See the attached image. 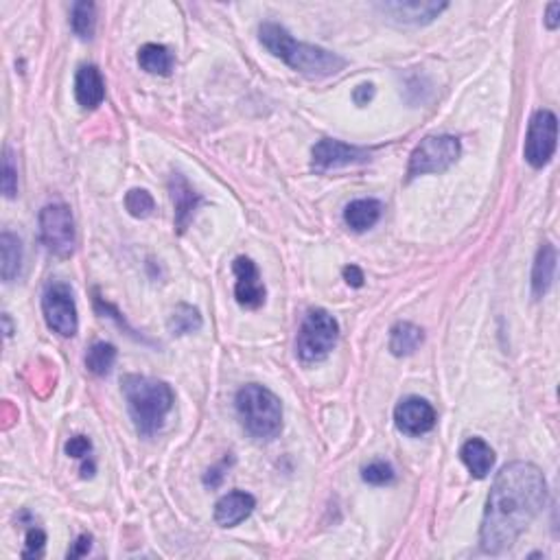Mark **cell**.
<instances>
[{"instance_id":"cell-1","label":"cell","mask_w":560,"mask_h":560,"mask_svg":"<svg viewBox=\"0 0 560 560\" xmlns=\"http://www.w3.org/2000/svg\"><path fill=\"white\" fill-rule=\"evenodd\" d=\"M547 502V482L532 462H510L495 477L484 510L479 543L488 554H502L527 530Z\"/></svg>"},{"instance_id":"cell-2","label":"cell","mask_w":560,"mask_h":560,"mask_svg":"<svg viewBox=\"0 0 560 560\" xmlns=\"http://www.w3.org/2000/svg\"><path fill=\"white\" fill-rule=\"evenodd\" d=\"M258 40L272 55L283 59L295 73H303L311 79L331 77L346 68V59L339 57L337 53L294 40V35L276 23H263L258 26Z\"/></svg>"},{"instance_id":"cell-3","label":"cell","mask_w":560,"mask_h":560,"mask_svg":"<svg viewBox=\"0 0 560 560\" xmlns=\"http://www.w3.org/2000/svg\"><path fill=\"white\" fill-rule=\"evenodd\" d=\"M123 396L140 435H154L163 429L166 414L174 407L175 395L169 384L143 375H125L121 381Z\"/></svg>"},{"instance_id":"cell-4","label":"cell","mask_w":560,"mask_h":560,"mask_svg":"<svg viewBox=\"0 0 560 560\" xmlns=\"http://www.w3.org/2000/svg\"><path fill=\"white\" fill-rule=\"evenodd\" d=\"M241 425L252 438L274 440L283 432V403L267 387L250 384L241 387L235 398Z\"/></svg>"},{"instance_id":"cell-5","label":"cell","mask_w":560,"mask_h":560,"mask_svg":"<svg viewBox=\"0 0 560 560\" xmlns=\"http://www.w3.org/2000/svg\"><path fill=\"white\" fill-rule=\"evenodd\" d=\"M339 339L337 320L325 309H311L305 315L303 326L295 339V353L305 364H315L326 359Z\"/></svg>"},{"instance_id":"cell-6","label":"cell","mask_w":560,"mask_h":560,"mask_svg":"<svg viewBox=\"0 0 560 560\" xmlns=\"http://www.w3.org/2000/svg\"><path fill=\"white\" fill-rule=\"evenodd\" d=\"M462 154V145L455 136L449 134H440V136H427L420 140L409 155L407 175H429V174H445L457 163Z\"/></svg>"},{"instance_id":"cell-7","label":"cell","mask_w":560,"mask_h":560,"mask_svg":"<svg viewBox=\"0 0 560 560\" xmlns=\"http://www.w3.org/2000/svg\"><path fill=\"white\" fill-rule=\"evenodd\" d=\"M40 239L51 255L68 258L75 252L77 235L75 219L66 204H48L40 210Z\"/></svg>"},{"instance_id":"cell-8","label":"cell","mask_w":560,"mask_h":560,"mask_svg":"<svg viewBox=\"0 0 560 560\" xmlns=\"http://www.w3.org/2000/svg\"><path fill=\"white\" fill-rule=\"evenodd\" d=\"M42 314H45L46 326L62 337H73L79 328L77 305L70 285L62 280L48 283L42 295Z\"/></svg>"},{"instance_id":"cell-9","label":"cell","mask_w":560,"mask_h":560,"mask_svg":"<svg viewBox=\"0 0 560 560\" xmlns=\"http://www.w3.org/2000/svg\"><path fill=\"white\" fill-rule=\"evenodd\" d=\"M556 140H558V121L556 115L549 110H538L532 116L530 127H527L525 136V160L532 169H543L549 165V160L556 154Z\"/></svg>"},{"instance_id":"cell-10","label":"cell","mask_w":560,"mask_h":560,"mask_svg":"<svg viewBox=\"0 0 560 560\" xmlns=\"http://www.w3.org/2000/svg\"><path fill=\"white\" fill-rule=\"evenodd\" d=\"M370 163V152L364 147L346 145L342 140L325 138L315 145L311 152V165L317 174H325L331 169H342V166H355Z\"/></svg>"},{"instance_id":"cell-11","label":"cell","mask_w":560,"mask_h":560,"mask_svg":"<svg viewBox=\"0 0 560 560\" xmlns=\"http://www.w3.org/2000/svg\"><path fill=\"white\" fill-rule=\"evenodd\" d=\"M233 272L236 276L235 283V298L244 309H261L265 305V285H263L261 274H258V267L255 265V261L247 256L235 258L233 263Z\"/></svg>"},{"instance_id":"cell-12","label":"cell","mask_w":560,"mask_h":560,"mask_svg":"<svg viewBox=\"0 0 560 560\" xmlns=\"http://www.w3.org/2000/svg\"><path fill=\"white\" fill-rule=\"evenodd\" d=\"M435 409L432 403L420 396L403 398L395 409V423L398 432L407 435H423L435 427Z\"/></svg>"},{"instance_id":"cell-13","label":"cell","mask_w":560,"mask_h":560,"mask_svg":"<svg viewBox=\"0 0 560 560\" xmlns=\"http://www.w3.org/2000/svg\"><path fill=\"white\" fill-rule=\"evenodd\" d=\"M449 7L446 3H435V0H409V3H381L379 9L387 18L396 20L401 25H429L438 18L445 9Z\"/></svg>"},{"instance_id":"cell-14","label":"cell","mask_w":560,"mask_h":560,"mask_svg":"<svg viewBox=\"0 0 560 560\" xmlns=\"http://www.w3.org/2000/svg\"><path fill=\"white\" fill-rule=\"evenodd\" d=\"M169 193L174 199L175 206V228L177 233H185L188 222L193 219L199 204H202V195L188 185V180L182 174H174L169 182Z\"/></svg>"},{"instance_id":"cell-15","label":"cell","mask_w":560,"mask_h":560,"mask_svg":"<svg viewBox=\"0 0 560 560\" xmlns=\"http://www.w3.org/2000/svg\"><path fill=\"white\" fill-rule=\"evenodd\" d=\"M256 499L244 490H233L215 504V521L222 527H235L255 513Z\"/></svg>"},{"instance_id":"cell-16","label":"cell","mask_w":560,"mask_h":560,"mask_svg":"<svg viewBox=\"0 0 560 560\" xmlns=\"http://www.w3.org/2000/svg\"><path fill=\"white\" fill-rule=\"evenodd\" d=\"M75 99L84 110H95L105 99V82L101 70L93 66H82L75 77Z\"/></svg>"},{"instance_id":"cell-17","label":"cell","mask_w":560,"mask_h":560,"mask_svg":"<svg viewBox=\"0 0 560 560\" xmlns=\"http://www.w3.org/2000/svg\"><path fill=\"white\" fill-rule=\"evenodd\" d=\"M556 247L552 244H543L538 247L535 267H532V295L536 300H541L549 292V287H552L554 276H556Z\"/></svg>"},{"instance_id":"cell-18","label":"cell","mask_w":560,"mask_h":560,"mask_svg":"<svg viewBox=\"0 0 560 560\" xmlns=\"http://www.w3.org/2000/svg\"><path fill=\"white\" fill-rule=\"evenodd\" d=\"M381 213H384V204H381L379 199H355V202H350L346 210H344V222H346L348 228L355 230V233H365V230L376 225V222L381 219Z\"/></svg>"},{"instance_id":"cell-19","label":"cell","mask_w":560,"mask_h":560,"mask_svg":"<svg viewBox=\"0 0 560 560\" xmlns=\"http://www.w3.org/2000/svg\"><path fill=\"white\" fill-rule=\"evenodd\" d=\"M462 462L468 468L473 477L484 479L490 473V468L495 465V451L490 449V445L482 438H471L466 440L465 446L460 451Z\"/></svg>"},{"instance_id":"cell-20","label":"cell","mask_w":560,"mask_h":560,"mask_svg":"<svg viewBox=\"0 0 560 560\" xmlns=\"http://www.w3.org/2000/svg\"><path fill=\"white\" fill-rule=\"evenodd\" d=\"M23 269V241L18 235L5 230L0 235V276L5 283H14Z\"/></svg>"},{"instance_id":"cell-21","label":"cell","mask_w":560,"mask_h":560,"mask_svg":"<svg viewBox=\"0 0 560 560\" xmlns=\"http://www.w3.org/2000/svg\"><path fill=\"white\" fill-rule=\"evenodd\" d=\"M423 328L412 322H396L390 331V350L395 357H407L414 355L423 344Z\"/></svg>"},{"instance_id":"cell-22","label":"cell","mask_w":560,"mask_h":560,"mask_svg":"<svg viewBox=\"0 0 560 560\" xmlns=\"http://www.w3.org/2000/svg\"><path fill=\"white\" fill-rule=\"evenodd\" d=\"M138 64L145 73L166 77L174 70L175 57L165 45H145L138 51Z\"/></svg>"},{"instance_id":"cell-23","label":"cell","mask_w":560,"mask_h":560,"mask_svg":"<svg viewBox=\"0 0 560 560\" xmlns=\"http://www.w3.org/2000/svg\"><path fill=\"white\" fill-rule=\"evenodd\" d=\"M115 362H116V348L107 342L93 344V346L88 348V355H85V368H88V373H93L95 376L110 375Z\"/></svg>"},{"instance_id":"cell-24","label":"cell","mask_w":560,"mask_h":560,"mask_svg":"<svg viewBox=\"0 0 560 560\" xmlns=\"http://www.w3.org/2000/svg\"><path fill=\"white\" fill-rule=\"evenodd\" d=\"M202 328V315L195 306L191 305H177L174 314L169 317V331L174 335H188Z\"/></svg>"},{"instance_id":"cell-25","label":"cell","mask_w":560,"mask_h":560,"mask_svg":"<svg viewBox=\"0 0 560 560\" xmlns=\"http://www.w3.org/2000/svg\"><path fill=\"white\" fill-rule=\"evenodd\" d=\"M96 25V7L95 3L82 0V3L73 5V15H70V26H73L75 35H79L82 40H88L95 34Z\"/></svg>"},{"instance_id":"cell-26","label":"cell","mask_w":560,"mask_h":560,"mask_svg":"<svg viewBox=\"0 0 560 560\" xmlns=\"http://www.w3.org/2000/svg\"><path fill=\"white\" fill-rule=\"evenodd\" d=\"M0 186L7 199H14L18 195V160L12 147H5L3 152V177H0Z\"/></svg>"},{"instance_id":"cell-27","label":"cell","mask_w":560,"mask_h":560,"mask_svg":"<svg viewBox=\"0 0 560 560\" xmlns=\"http://www.w3.org/2000/svg\"><path fill=\"white\" fill-rule=\"evenodd\" d=\"M125 208L132 217L145 219L154 213L155 202L145 188H132V191H127L125 195Z\"/></svg>"},{"instance_id":"cell-28","label":"cell","mask_w":560,"mask_h":560,"mask_svg":"<svg viewBox=\"0 0 560 560\" xmlns=\"http://www.w3.org/2000/svg\"><path fill=\"white\" fill-rule=\"evenodd\" d=\"M362 477L365 484H373V486H387V484L395 482L396 473H395V468H392V465H387V462L384 460H376V462H370V465L364 468Z\"/></svg>"},{"instance_id":"cell-29","label":"cell","mask_w":560,"mask_h":560,"mask_svg":"<svg viewBox=\"0 0 560 560\" xmlns=\"http://www.w3.org/2000/svg\"><path fill=\"white\" fill-rule=\"evenodd\" d=\"M45 545H46V535L40 530V527H31L29 532H26V547L23 552L25 558H40L42 554H45Z\"/></svg>"},{"instance_id":"cell-30","label":"cell","mask_w":560,"mask_h":560,"mask_svg":"<svg viewBox=\"0 0 560 560\" xmlns=\"http://www.w3.org/2000/svg\"><path fill=\"white\" fill-rule=\"evenodd\" d=\"M90 451H93V443H90L85 435H75V438H70L66 443V454L70 457H88Z\"/></svg>"},{"instance_id":"cell-31","label":"cell","mask_w":560,"mask_h":560,"mask_svg":"<svg viewBox=\"0 0 560 560\" xmlns=\"http://www.w3.org/2000/svg\"><path fill=\"white\" fill-rule=\"evenodd\" d=\"M90 547H93V536L82 535L73 543V547L68 549V558H82L90 552Z\"/></svg>"},{"instance_id":"cell-32","label":"cell","mask_w":560,"mask_h":560,"mask_svg":"<svg viewBox=\"0 0 560 560\" xmlns=\"http://www.w3.org/2000/svg\"><path fill=\"white\" fill-rule=\"evenodd\" d=\"M373 99H375V85L373 84H362V85H357V88H355L353 101L359 107L368 105Z\"/></svg>"},{"instance_id":"cell-33","label":"cell","mask_w":560,"mask_h":560,"mask_svg":"<svg viewBox=\"0 0 560 560\" xmlns=\"http://www.w3.org/2000/svg\"><path fill=\"white\" fill-rule=\"evenodd\" d=\"M342 274H344V280H346L350 287H355V289L364 287L365 276H364V272L357 265H346V267L342 269Z\"/></svg>"},{"instance_id":"cell-34","label":"cell","mask_w":560,"mask_h":560,"mask_svg":"<svg viewBox=\"0 0 560 560\" xmlns=\"http://www.w3.org/2000/svg\"><path fill=\"white\" fill-rule=\"evenodd\" d=\"M224 471H225V462H222V465H219V466L210 468L206 475H204V484H206V486H210V488H217L219 484H222L224 475H225Z\"/></svg>"},{"instance_id":"cell-35","label":"cell","mask_w":560,"mask_h":560,"mask_svg":"<svg viewBox=\"0 0 560 560\" xmlns=\"http://www.w3.org/2000/svg\"><path fill=\"white\" fill-rule=\"evenodd\" d=\"M545 25L547 29H558L560 25V3L547 5V14H545Z\"/></svg>"},{"instance_id":"cell-36","label":"cell","mask_w":560,"mask_h":560,"mask_svg":"<svg viewBox=\"0 0 560 560\" xmlns=\"http://www.w3.org/2000/svg\"><path fill=\"white\" fill-rule=\"evenodd\" d=\"M3 322H5V335L12 337V322H9V315L7 314L3 315Z\"/></svg>"}]
</instances>
